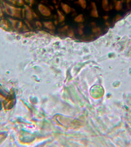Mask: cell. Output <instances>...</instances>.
Instances as JSON below:
<instances>
[{
	"mask_svg": "<svg viewBox=\"0 0 131 147\" xmlns=\"http://www.w3.org/2000/svg\"><path fill=\"white\" fill-rule=\"evenodd\" d=\"M16 99L15 94L11 93L6 98L3 102L4 109L5 110H9L13 108L16 103Z\"/></svg>",
	"mask_w": 131,
	"mask_h": 147,
	"instance_id": "cell-1",
	"label": "cell"
},
{
	"mask_svg": "<svg viewBox=\"0 0 131 147\" xmlns=\"http://www.w3.org/2000/svg\"><path fill=\"white\" fill-rule=\"evenodd\" d=\"M1 103H0V109H1Z\"/></svg>",
	"mask_w": 131,
	"mask_h": 147,
	"instance_id": "cell-2",
	"label": "cell"
}]
</instances>
